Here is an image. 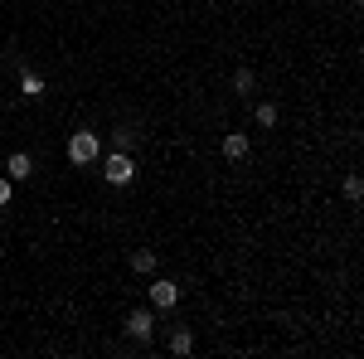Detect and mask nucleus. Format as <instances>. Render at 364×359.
<instances>
[{
  "mask_svg": "<svg viewBox=\"0 0 364 359\" xmlns=\"http://www.w3.org/2000/svg\"><path fill=\"white\" fill-rule=\"evenodd\" d=\"M97 156H102V136L97 132H73L68 136V161L73 166H92Z\"/></svg>",
  "mask_w": 364,
  "mask_h": 359,
  "instance_id": "1",
  "label": "nucleus"
},
{
  "mask_svg": "<svg viewBox=\"0 0 364 359\" xmlns=\"http://www.w3.org/2000/svg\"><path fill=\"white\" fill-rule=\"evenodd\" d=\"M102 180H107V185H132V180H136V161H132V151H112V156H102Z\"/></svg>",
  "mask_w": 364,
  "mask_h": 359,
  "instance_id": "2",
  "label": "nucleus"
},
{
  "mask_svg": "<svg viewBox=\"0 0 364 359\" xmlns=\"http://www.w3.org/2000/svg\"><path fill=\"white\" fill-rule=\"evenodd\" d=\"M151 306H156V311H170V306H180V282H170V277H156V282H151Z\"/></svg>",
  "mask_w": 364,
  "mask_h": 359,
  "instance_id": "3",
  "label": "nucleus"
},
{
  "mask_svg": "<svg viewBox=\"0 0 364 359\" xmlns=\"http://www.w3.org/2000/svg\"><path fill=\"white\" fill-rule=\"evenodd\" d=\"M127 335H132V340H151V335H156V316L136 306V311L127 316Z\"/></svg>",
  "mask_w": 364,
  "mask_h": 359,
  "instance_id": "4",
  "label": "nucleus"
},
{
  "mask_svg": "<svg viewBox=\"0 0 364 359\" xmlns=\"http://www.w3.org/2000/svg\"><path fill=\"white\" fill-rule=\"evenodd\" d=\"M5 175H10V180H29V175H34V156H29V151H15V156L5 161Z\"/></svg>",
  "mask_w": 364,
  "mask_h": 359,
  "instance_id": "5",
  "label": "nucleus"
},
{
  "mask_svg": "<svg viewBox=\"0 0 364 359\" xmlns=\"http://www.w3.org/2000/svg\"><path fill=\"white\" fill-rule=\"evenodd\" d=\"M224 156L228 161H243V156H248V136H243V132H228L224 136Z\"/></svg>",
  "mask_w": 364,
  "mask_h": 359,
  "instance_id": "6",
  "label": "nucleus"
},
{
  "mask_svg": "<svg viewBox=\"0 0 364 359\" xmlns=\"http://www.w3.org/2000/svg\"><path fill=\"white\" fill-rule=\"evenodd\" d=\"M20 92H25L29 102H39V97H44V78H39V73H29V68H25V73H20Z\"/></svg>",
  "mask_w": 364,
  "mask_h": 359,
  "instance_id": "7",
  "label": "nucleus"
},
{
  "mask_svg": "<svg viewBox=\"0 0 364 359\" xmlns=\"http://www.w3.org/2000/svg\"><path fill=\"white\" fill-rule=\"evenodd\" d=\"M132 272L151 277V272H156V252H151V248H136V252H132Z\"/></svg>",
  "mask_w": 364,
  "mask_h": 359,
  "instance_id": "8",
  "label": "nucleus"
},
{
  "mask_svg": "<svg viewBox=\"0 0 364 359\" xmlns=\"http://www.w3.org/2000/svg\"><path fill=\"white\" fill-rule=\"evenodd\" d=\"M252 87H257V73H252V68H238V73H233V92H238V97H252Z\"/></svg>",
  "mask_w": 364,
  "mask_h": 359,
  "instance_id": "9",
  "label": "nucleus"
},
{
  "mask_svg": "<svg viewBox=\"0 0 364 359\" xmlns=\"http://www.w3.org/2000/svg\"><path fill=\"white\" fill-rule=\"evenodd\" d=\"M190 350H195V335H190V331L170 335V355H190Z\"/></svg>",
  "mask_w": 364,
  "mask_h": 359,
  "instance_id": "10",
  "label": "nucleus"
},
{
  "mask_svg": "<svg viewBox=\"0 0 364 359\" xmlns=\"http://www.w3.org/2000/svg\"><path fill=\"white\" fill-rule=\"evenodd\" d=\"M252 117H257V127H277V107H272V102H257Z\"/></svg>",
  "mask_w": 364,
  "mask_h": 359,
  "instance_id": "11",
  "label": "nucleus"
},
{
  "mask_svg": "<svg viewBox=\"0 0 364 359\" xmlns=\"http://www.w3.org/2000/svg\"><path fill=\"white\" fill-rule=\"evenodd\" d=\"M112 146H117V151H132V146H136V132H132V127H117V132H112Z\"/></svg>",
  "mask_w": 364,
  "mask_h": 359,
  "instance_id": "12",
  "label": "nucleus"
},
{
  "mask_svg": "<svg viewBox=\"0 0 364 359\" xmlns=\"http://www.w3.org/2000/svg\"><path fill=\"white\" fill-rule=\"evenodd\" d=\"M345 199H350V204H360V199H364V180H360V175L345 180Z\"/></svg>",
  "mask_w": 364,
  "mask_h": 359,
  "instance_id": "13",
  "label": "nucleus"
},
{
  "mask_svg": "<svg viewBox=\"0 0 364 359\" xmlns=\"http://www.w3.org/2000/svg\"><path fill=\"white\" fill-rule=\"evenodd\" d=\"M10 185H15V180H10V175H0V209H5V204H10V194H15Z\"/></svg>",
  "mask_w": 364,
  "mask_h": 359,
  "instance_id": "14",
  "label": "nucleus"
}]
</instances>
